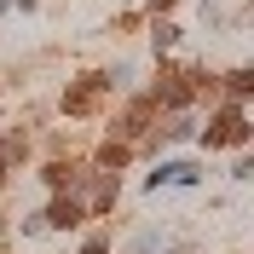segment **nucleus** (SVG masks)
I'll list each match as a JSON object with an SVG mask.
<instances>
[{"mask_svg":"<svg viewBox=\"0 0 254 254\" xmlns=\"http://www.w3.org/2000/svg\"><path fill=\"white\" fill-rule=\"evenodd\" d=\"M150 116H156V98H150V93H144V98H133V104L116 116V139H127V144H133L144 127H150Z\"/></svg>","mask_w":254,"mask_h":254,"instance_id":"5","label":"nucleus"},{"mask_svg":"<svg viewBox=\"0 0 254 254\" xmlns=\"http://www.w3.org/2000/svg\"><path fill=\"white\" fill-rule=\"evenodd\" d=\"M81 254H110V243H104V237H87V243H81Z\"/></svg>","mask_w":254,"mask_h":254,"instance_id":"13","label":"nucleus"},{"mask_svg":"<svg viewBox=\"0 0 254 254\" xmlns=\"http://www.w3.org/2000/svg\"><path fill=\"white\" fill-rule=\"evenodd\" d=\"M190 127H196L190 116H174V122L162 127V139H150V144H179V139H190Z\"/></svg>","mask_w":254,"mask_h":254,"instance_id":"12","label":"nucleus"},{"mask_svg":"<svg viewBox=\"0 0 254 254\" xmlns=\"http://www.w3.org/2000/svg\"><path fill=\"white\" fill-rule=\"evenodd\" d=\"M196 179H202V168H196V162H156V174L144 179V185L162 190V185H196Z\"/></svg>","mask_w":254,"mask_h":254,"instance_id":"6","label":"nucleus"},{"mask_svg":"<svg viewBox=\"0 0 254 254\" xmlns=\"http://www.w3.org/2000/svg\"><path fill=\"white\" fill-rule=\"evenodd\" d=\"M174 6H179V0H150V12H156V17H168Z\"/></svg>","mask_w":254,"mask_h":254,"instance_id":"14","label":"nucleus"},{"mask_svg":"<svg viewBox=\"0 0 254 254\" xmlns=\"http://www.w3.org/2000/svg\"><path fill=\"white\" fill-rule=\"evenodd\" d=\"M225 93L237 98V104H243V98L254 93V69H249V64H243V69H231V75H225Z\"/></svg>","mask_w":254,"mask_h":254,"instance_id":"11","label":"nucleus"},{"mask_svg":"<svg viewBox=\"0 0 254 254\" xmlns=\"http://www.w3.org/2000/svg\"><path fill=\"white\" fill-rule=\"evenodd\" d=\"M81 220H87V202H81L75 190H58V196L41 208V225H52V231H75Z\"/></svg>","mask_w":254,"mask_h":254,"instance_id":"4","label":"nucleus"},{"mask_svg":"<svg viewBox=\"0 0 254 254\" xmlns=\"http://www.w3.org/2000/svg\"><path fill=\"white\" fill-rule=\"evenodd\" d=\"M249 133H254V127H249V110L231 98V104H220V116H214V127L202 133V144H208V150H243Z\"/></svg>","mask_w":254,"mask_h":254,"instance_id":"1","label":"nucleus"},{"mask_svg":"<svg viewBox=\"0 0 254 254\" xmlns=\"http://www.w3.org/2000/svg\"><path fill=\"white\" fill-rule=\"evenodd\" d=\"M41 179H47V190H52V196H58V190H75V185H81L75 162H47V168H41Z\"/></svg>","mask_w":254,"mask_h":254,"instance_id":"7","label":"nucleus"},{"mask_svg":"<svg viewBox=\"0 0 254 254\" xmlns=\"http://www.w3.org/2000/svg\"><path fill=\"white\" fill-rule=\"evenodd\" d=\"M196 81H202L196 69H174V75H162V87L150 93V98H156V110H185L190 98H196Z\"/></svg>","mask_w":254,"mask_h":254,"instance_id":"3","label":"nucleus"},{"mask_svg":"<svg viewBox=\"0 0 254 254\" xmlns=\"http://www.w3.org/2000/svg\"><path fill=\"white\" fill-rule=\"evenodd\" d=\"M127 156H133V144H127V139H104V144H98V174L127 168Z\"/></svg>","mask_w":254,"mask_h":254,"instance_id":"9","label":"nucleus"},{"mask_svg":"<svg viewBox=\"0 0 254 254\" xmlns=\"http://www.w3.org/2000/svg\"><path fill=\"white\" fill-rule=\"evenodd\" d=\"M150 47H156V52H174V47H179V23L156 17V29H150Z\"/></svg>","mask_w":254,"mask_h":254,"instance_id":"10","label":"nucleus"},{"mask_svg":"<svg viewBox=\"0 0 254 254\" xmlns=\"http://www.w3.org/2000/svg\"><path fill=\"white\" fill-rule=\"evenodd\" d=\"M116 196H122V179H116V174H98V185H93V202H87V214H110V208H116Z\"/></svg>","mask_w":254,"mask_h":254,"instance_id":"8","label":"nucleus"},{"mask_svg":"<svg viewBox=\"0 0 254 254\" xmlns=\"http://www.w3.org/2000/svg\"><path fill=\"white\" fill-rule=\"evenodd\" d=\"M104 93H110L104 69H93V75H75V81H69V93H64V116H87Z\"/></svg>","mask_w":254,"mask_h":254,"instance_id":"2","label":"nucleus"}]
</instances>
